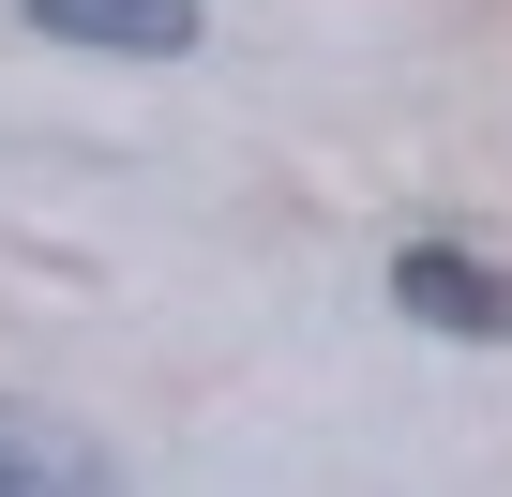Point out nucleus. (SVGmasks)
Listing matches in <instances>:
<instances>
[{"label":"nucleus","instance_id":"nucleus-1","mask_svg":"<svg viewBox=\"0 0 512 497\" xmlns=\"http://www.w3.org/2000/svg\"><path fill=\"white\" fill-rule=\"evenodd\" d=\"M392 302L437 317V332H467V347H512V287L482 257H452V241H407V257H392Z\"/></svg>","mask_w":512,"mask_h":497},{"label":"nucleus","instance_id":"nucleus-2","mask_svg":"<svg viewBox=\"0 0 512 497\" xmlns=\"http://www.w3.org/2000/svg\"><path fill=\"white\" fill-rule=\"evenodd\" d=\"M46 46H106V61H181L196 46V0H31Z\"/></svg>","mask_w":512,"mask_h":497},{"label":"nucleus","instance_id":"nucleus-3","mask_svg":"<svg viewBox=\"0 0 512 497\" xmlns=\"http://www.w3.org/2000/svg\"><path fill=\"white\" fill-rule=\"evenodd\" d=\"M46 482H106V452H76V437L31 422V407H0V497H46Z\"/></svg>","mask_w":512,"mask_h":497}]
</instances>
